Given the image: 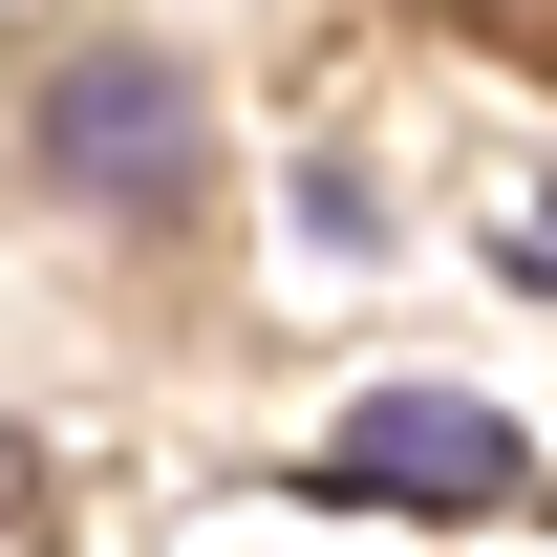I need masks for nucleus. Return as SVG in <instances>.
<instances>
[{
    "instance_id": "nucleus-1",
    "label": "nucleus",
    "mask_w": 557,
    "mask_h": 557,
    "mask_svg": "<svg viewBox=\"0 0 557 557\" xmlns=\"http://www.w3.org/2000/svg\"><path fill=\"white\" fill-rule=\"evenodd\" d=\"M44 172H65L86 214H172L194 194V86L150 65V44H65V65H44Z\"/></svg>"
},
{
    "instance_id": "nucleus-2",
    "label": "nucleus",
    "mask_w": 557,
    "mask_h": 557,
    "mask_svg": "<svg viewBox=\"0 0 557 557\" xmlns=\"http://www.w3.org/2000/svg\"><path fill=\"white\" fill-rule=\"evenodd\" d=\"M322 493H386V515H493V493H515V429L450 408V386H386V408L322 429Z\"/></svg>"
},
{
    "instance_id": "nucleus-3",
    "label": "nucleus",
    "mask_w": 557,
    "mask_h": 557,
    "mask_svg": "<svg viewBox=\"0 0 557 557\" xmlns=\"http://www.w3.org/2000/svg\"><path fill=\"white\" fill-rule=\"evenodd\" d=\"M22 515H44V450H22V429H0V536H22Z\"/></svg>"
}]
</instances>
